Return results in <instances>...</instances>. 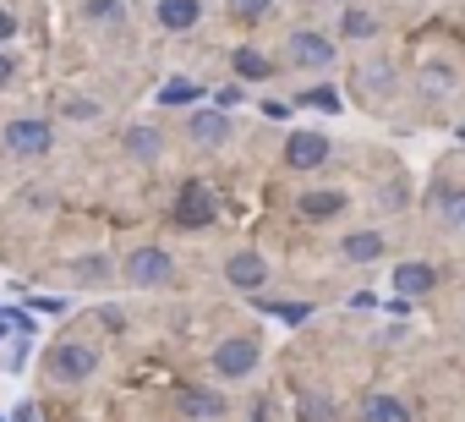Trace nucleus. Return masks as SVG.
Returning a JSON list of instances; mask_svg holds the SVG:
<instances>
[{
    "instance_id": "obj_20",
    "label": "nucleus",
    "mask_w": 465,
    "mask_h": 422,
    "mask_svg": "<svg viewBox=\"0 0 465 422\" xmlns=\"http://www.w3.org/2000/svg\"><path fill=\"white\" fill-rule=\"evenodd\" d=\"M159 143H164V137H159L153 126H126V154H132V159L153 165V159H159Z\"/></svg>"
},
{
    "instance_id": "obj_14",
    "label": "nucleus",
    "mask_w": 465,
    "mask_h": 422,
    "mask_svg": "<svg viewBox=\"0 0 465 422\" xmlns=\"http://www.w3.org/2000/svg\"><path fill=\"white\" fill-rule=\"evenodd\" d=\"M432 286H438V269L432 264H400L394 269V291L400 296H427Z\"/></svg>"
},
{
    "instance_id": "obj_10",
    "label": "nucleus",
    "mask_w": 465,
    "mask_h": 422,
    "mask_svg": "<svg viewBox=\"0 0 465 422\" xmlns=\"http://www.w3.org/2000/svg\"><path fill=\"white\" fill-rule=\"evenodd\" d=\"M192 143H208V148H219V143H230V110H192Z\"/></svg>"
},
{
    "instance_id": "obj_30",
    "label": "nucleus",
    "mask_w": 465,
    "mask_h": 422,
    "mask_svg": "<svg viewBox=\"0 0 465 422\" xmlns=\"http://www.w3.org/2000/svg\"><path fill=\"white\" fill-rule=\"evenodd\" d=\"M66 116H72V121H94V116H99V105H88V99H72V105H66Z\"/></svg>"
},
{
    "instance_id": "obj_34",
    "label": "nucleus",
    "mask_w": 465,
    "mask_h": 422,
    "mask_svg": "<svg viewBox=\"0 0 465 422\" xmlns=\"http://www.w3.org/2000/svg\"><path fill=\"white\" fill-rule=\"evenodd\" d=\"M12 422H39V411H34V406H17V411H12Z\"/></svg>"
},
{
    "instance_id": "obj_29",
    "label": "nucleus",
    "mask_w": 465,
    "mask_h": 422,
    "mask_svg": "<svg viewBox=\"0 0 465 422\" xmlns=\"http://www.w3.org/2000/svg\"><path fill=\"white\" fill-rule=\"evenodd\" d=\"M99 329L121 335V329H126V313H121V307H99Z\"/></svg>"
},
{
    "instance_id": "obj_9",
    "label": "nucleus",
    "mask_w": 465,
    "mask_h": 422,
    "mask_svg": "<svg viewBox=\"0 0 465 422\" xmlns=\"http://www.w3.org/2000/svg\"><path fill=\"white\" fill-rule=\"evenodd\" d=\"M153 23L164 34H192L203 23V0H153Z\"/></svg>"
},
{
    "instance_id": "obj_16",
    "label": "nucleus",
    "mask_w": 465,
    "mask_h": 422,
    "mask_svg": "<svg viewBox=\"0 0 465 422\" xmlns=\"http://www.w3.org/2000/svg\"><path fill=\"white\" fill-rule=\"evenodd\" d=\"M115 269H121V264H115L110 253H88V258H72V280H77V286H104Z\"/></svg>"
},
{
    "instance_id": "obj_24",
    "label": "nucleus",
    "mask_w": 465,
    "mask_h": 422,
    "mask_svg": "<svg viewBox=\"0 0 465 422\" xmlns=\"http://www.w3.org/2000/svg\"><path fill=\"white\" fill-rule=\"evenodd\" d=\"M224 6L236 12V17H247V23H263L274 12V0H224Z\"/></svg>"
},
{
    "instance_id": "obj_6",
    "label": "nucleus",
    "mask_w": 465,
    "mask_h": 422,
    "mask_svg": "<svg viewBox=\"0 0 465 422\" xmlns=\"http://www.w3.org/2000/svg\"><path fill=\"white\" fill-rule=\"evenodd\" d=\"M224 280L236 286V291H247V296H263V286H269V258H263V253H230Z\"/></svg>"
},
{
    "instance_id": "obj_15",
    "label": "nucleus",
    "mask_w": 465,
    "mask_h": 422,
    "mask_svg": "<svg viewBox=\"0 0 465 422\" xmlns=\"http://www.w3.org/2000/svg\"><path fill=\"white\" fill-rule=\"evenodd\" d=\"M230 66H236V83H269L274 77V61L263 55V50H236V55H230Z\"/></svg>"
},
{
    "instance_id": "obj_8",
    "label": "nucleus",
    "mask_w": 465,
    "mask_h": 422,
    "mask_svg": "<svg viewBox=\"0 0 465 422\" xmlns=\"http://www.w3.org/2000/svg\"><path fill=\"white\" fill-rule=\"evenodd\" d=\"M285 165L291 170H318V165H329V137L323 132H296L291 143H285Z\"/></svg>"
},
{
    "instance_id": "obj_7",
    "label": "nucleus",
    "mask_w": 465,
    "mask_h": 422,
    "mask_svg": "<svg viewBox=\"0 0 465 422\" xmlns=\"http://www.w3.org/2000/svg\"><path fill=\"white\" fill-rule=\"evenodd\" d=\"M291 61L296 66H307V72H323L329 61H334V39L329 34H312V28H302V34H291Z\"/></svg>"
},
{
    "instance_id": "obj_22",
    "label": "nucleus",
    "mask_w": 465,
    "mask_h": 422,
    "mask_svg": "<svg viewBox=\"0 0 465 422\" xmlns=\"http://www.w3.org/2000/svg\"><path fill=\"white\" fill-rule=\"evenodd\" d=\"M88 23L94 28H121L126 23V6H121V0H88Z\"/></svg>"
},
{
    "instance_id": "obj_32",
    "label": "nucleus",
    "mask_w": 465,
    "mask_h": 422,
    "mask_svg": "<svg viewBox=\"0 0 465 422\" xmlns=\"http://www.w3.org/2000/svg\"><path fill=\"white\" fill-rule=\"evenodd\" d=\"M263 116H269V121H291V105H285V99H269Z\"/></svg>"
},
{
    "instance_id": "obj_26",
    "label": "nucleus",
    "mask_w": 465,
    "mask_h": 422,
    "mask_svg": "<svg viewBox=\"0 0 465 422\" xmlns=\"http://www.w3.org/2000/svg\"><path fill=\"white\" fill-rule=\"evenodd\" d=\"M389 83H394L389 66H361V88H367V94H389Z\"/></svg>"
},
{
    "instance_id": "obj_35",
    "label": "nucleus",
    "mask_w": 465,
    "mask_h": 422,
    "mask_svg": "<svg viewBox=\"0 0 465 422\" xmlns=\"http://www.w3.org/2000/svg\"><path fill=\"white\" fill-rule=\"evenodd\" d=\"M6 329H12V324H6V318H0V340H6Z\"/></svg>"
},
{
    "instance_id": "obj_3",
    "label": "nucleus",
    "mask_w": 465,
    "mask_h": 422,
    "mask_svg": "<svg viewBox=\"0 0 465 422\" xmlns=\"http://www.w3.org/2000/svg\"><path fill=\"white\" fill-rule=\"evenodd\" d=\"M0 143H6V154H17V159H45L55 148V126L39 121V116H17V121H6Z\"/></svg>"
},
{
    "instance_id": "obj_21",
    "label": "nucleus",
    "mask_w": 465,
    "mask_h": 422,
    "mask_svg": "<svg viewBox=\"0 0 465 422\" xmlns=\"http://www.w3.org/2000/svg\"><path fill=\"white\" fill-rule=\"evenodd\" d=\"M258 307L269 318H280V324H307L312 318V302H269V296H258Z\"/></svg>"
},
{
    "instance_id": "obj_11",
    "label": "nucleus",
    "mask_w": 465,
    "mask_h": 422,
    "mask_svg": "<svg viewBox=\"0 0 465 422\" xmlns=\"http://www.w3.org/2000/svg\"><path fill=\"white\" fill-rule=\"evenodd\" d=\"M340 258L345 264H378L383 258V231H345L340 236Z\"/></svg>"
},
{
    "instance_id": "obj_5",
    "label": "nucleus",
    "mask_w": 465,
    "mask_h": 422,
    "mask_svg": "<svg viewBox=\"0 0 465 422\" xmlns=\"http://www.w3.org/2000/svg\"><path fill=\"white\" fill-rule=\"evenodd\" d=\"M258 340L252 335H230V340H219L213 346V357H208V367L219 373V378H247L252 367H258Z\"/></svg>"
},
{
    "instance_id": "obj_12",
    "label": "nucleus",
    "mask_w": 465,
    "mask_h": 422,
    "mask_svg": "<svg viewBox=\"0 0 465 422\" xmlns=\"http://www.w3.org/2000/svg\"><path fill=\"white\" fill-rule=\"evenodd\" d=\"M427 203H432V215H438L449 231H465V186H432Z\"/></svg>"
},
{
    "instance_id": "obj_2",
    "label": "nucleus",
    "mask_w": 465,
    "mask_h": 422,
    "mask_svg": "<svg viewBox=\"0 0 465 422\" xmlns=\"http://www.w3.org/2000/svg\"><path fill=\"white\" fill-rule=\"evenodd\" d=\"M121 280H126L132 291H159V286L175 280V264H170L164 247H132L126 264H121Z\"/></svg>"
},
{
    "instance_id": "obj_27",
    "label": "nucleus",
    "mask_w": 465,
    "mask_h": 422,
    "mask_svg": "<svg viewBox=\"0 0 465 422\" xmlns=\"http://www.w3.org/2000/svg\"><path fill=\"white\" fill-rule=\"evenodd\" d=\"M340 28H345L351 39H372V28H378V23H372L367 12H345V23H340Z\"/></svg>"
},
{
    "instance_id": "obj_31",
    "label": "nucleus",
    "mask_w": 465,
    "mask_h": 422,
    "mask_svg": "<svg viewBox=\"0 0 465 422\" xmlns=\"http://www.w3.org/2000/svg\"><path fill=\"white\" fill-rule=\"evenodd\" d=\"M17 77V55H6V50H0V88H6Z\"/></svg>"
},
{
    "instance_id": "obj_25",
    "label": "nucleus",
    "mask_w": 465,
    "mask_h": 422,
    "mask_svg": "<svg viewBox=\"0 0 465 422\" xmlns=\"http://www.w3.org/2000/svg\"><path fill=\"white\" fill-rule=\"evenodd\" d=\"M421 88H427V94H449V88H454V72H449V66H438V61H432V66H427V72H421Z\"/></svg>"
},
{
    "instance_id": "obj_36",
    "label": "nucleus",
    "mask_w": 465,
    "mask_h": 422,
    "mask_svg": "<svg viewBox=\"0 0 465 422\" xmlns=\"http://www.w3.org/2000/svg\"><path fill=\"white\" fill-rule=\"evenodd\" d=\"M0 422H6V417H0Z\"/></svg>"
},
{
    "instance_id": "obj_17",
    "label": "nucleus",
    "mask_w": 465,
    "mask_h": 422,
    "mask_svg": "<svg viewBox=\"0 0 465 422\" xmlns=\"http://www.w3.org/2000/svg\"><path fill=\"white\" fill-rule=\"evenodd\" d=\"M181 411H186L192 422H213V417H224V395H219V389H186V395H181Z\"/></svg>"
},
{
    "instance_id": "obj_18",
    "label": "nucleus",
    "mask_w": 465,
    "mask_h": 422,
    "mask_svg": "<svg viewBox=\"0 0 465 422\" xmlns=\"http://www.w3.org/2000/svg\"><path fill=\"white\" fill-rule=\"evenodd\" d=\"M203 99V83H192V77H170L164 88H159V105L164 110H186V105H197Z\"/></svg>"
},
{
    "instance_id": "obj_28",
    "label": "nucleus",
    "mask_w": 465,
    "mask_h": 422,
    "mask_svg": "<svg viewBox=\"0 0 465 422\" xmlns=\"http://www.w3.org/2000/svg\"><path fill=\"white\" fill-rule=\"evenodd\" d=\"M242 99H247V88H242V83H230V88H219V94H213V105H219V110H236Z\"/></svg>"
},
{
    "instance_id": "obj_19",
    "label": "nucleus",
    "mask_w": 465,
    "mask_h": 422,
    "mask_svg": "<svg viewBox=\"0 0 465 422\" xmlns=\"http://www.w3.org/2000/svg\"><path fill=\"white\" fill-rule=\"evenodd\" d=\"M361 422H411V406L394 400V395H372V400L361 406Z\"/></svg>"
},
{
    "instance_id": "obj_4",
    "label": "nucleus",
    "mask_w": 465,
    "mask_h": 422,
    "mask_svg": "<svg viewBox=\"0 0 465 422\" xmlns=\"http://www.w3.org/2000/svg\"><path fill=\"white\" fill-rule=\"evenodd\" d=\"M213 220H219L213 186H208V181H186L181 197H175V226H181V231H208Z\"/></svg>"
},
{
    "instance_id": "obj_1",
    "label": "nucleus",
    "mask_w": 465,
    "mask_h": 422,
    "mask_svg": "<svg viewBox=\"0 0 465 422\" xmlns=\"http://www.w3.org/2000/svg\"><path fill=\"white\" fill-rule=\"evenodd\" d=\"M45 373H50V384H88L99 373V346H88V340H55L50 357H45Z\"/></svg>"
},
{
    "instance_id": "obj_33",
    "label": "nucleus",
    "mask_w": 465,
    "mask_h": 422,
    "mask_svg": "<svg viewBox=\"0 0 465 422\" xmlns=\"http://www.w3.org/2000/svg\"><path fill=\"white\" fill-rule=\"evenodd\" d=\"M12 34H17V17H12V12H6V6H0V45H6V39H12Z\"/></svg>"
},
{
    "instance_id": "obj_23",
    "label": "nucleus",
    "mask_w": 465,
    "mask_h": 422,
    "mask_svg": "<svg viewBox=\"0 0 465 422\" xmlns=\"http://www.w3.org/2000/svg\"><path fill=\"white\" fill-rule=\"evenodd\" d=\"M302 105H312V110H329V116H334L345 99H340V88H334V83H318L312 94H302Z\"/></svg>"
},
{
    "instance_id": "obj_13",
    "label": "nucleus",
    "mask_w": 465,
    "mask_h": 422,
    "mask_svg": "<svg viewBox=\"0 0 465 422\" xmlns=\"http://www.w3.org/2000/svg\"><path fill=\"white\" fill-rule=\"evenodd\" d=\"M340 208H345V192H329V186H312V192L296 197V215L302 220H334Z\"/></svg>"
}]
</instances>
